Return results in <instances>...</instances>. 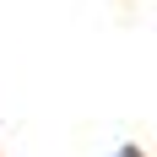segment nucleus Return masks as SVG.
<instances>
[{"mask_svg":"<svg viewBox=\"0 0 157 157\" xmlns=\"http://www.w3.org/2000/svg\"><path fill=\"white\" fill-rule=\"evenodd\" d=\"M109 157H152V152H141V146H136V141H125V146H114Z\"/></svg>","mask_w":157,"mask_h":157,"instance_id":"1","label":"nucleus"}]
</instances>
